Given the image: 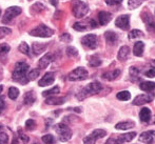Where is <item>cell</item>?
<instances>
[{"label":"cell","mask_w":155,"mask_h":144,"mask_svg":"<svg viewBox=\"0 0 155 144\" xmlns=\"http://www.w3.org/2000/svg\"><path fill=\"white\" fill-rule=\"evenodd\" d=\"M143 37V33L139 30H132L128 35L129 39H135V38H141Z\"/></svg>","instance_id":"obj_34"},{"label":"cell","mask_w":155,"mask_h":144,"mask_svg":"<svg viewBox=\"0 0 155 144\" xmlns=\"http://www.w3.org/2000/svg\"><path fill=\"white\" fill-rule=\"evenodd\" d=\"M145 75L147 76V77H149V78H154L155 77V69H149V71L146 72Z\"/></svg>","instance_id":"obj_49"},{"label":"cell","mask_w":155,"mask_h":144,"mask_svg":"<svg viewBox=\"0 0 155 144\" xmlns=\"http://www.w3.org/2000/svg\"><path fill=\"white\" fill-rule=\"evenodd\" d=\"M0 15H1V10H0Z\"/></svg>","instance_id":"obj_58"},{"label":"cell","mask_w":155,"mask_h":144,"mask_svg":"<svg viewBox=\"0 0 155 144\" xmlns=\"http://www.w3.org/2000/svg\"><path fill=\"white\" fill-rule=\"evenodd\" d=\"M95 27H97V23H96V21L93 20V19L76 22V23H74V25H73V29L75 30H78V32H84V30H87L89 29H95Z\"/></svg>","instance_id":"obj_9"},{"label":"cell","mask_w":155,"mask_h":144,"mask_svg":"<svg viewBox=\"0 0 155 144\" xmlns=\"http://www.w3.org/2000/svg\"><path fill=\"white\" fill-rule=\"evenodd\" d=\"M12 144H19V141H18V139L15 137L14 139H13V142H12Z\"/></svg>","instance_id":"obj_52"},{"label":"cell","mask_w":155,"mask_h":144,"mask_svg":"<svg viewBox=\"0 0 155 144\" xmlns=\"http://www.w3.org/2000/svg\"><path fill=\"white\" fill-rule=\"evenodd\" d=\"M123 2V0H106V3L108 5H118Z\"/></svg>","instance_id":"obj_48"},{"label":"cell","mask_w":155,"mask_h":144,"mask_svg":"<svg viewBox=\"0 0 155 144\" xmlns=\"http://www.w3.org/2000/svg\"><path fill=\"white\" fill-rule=\"evenodd\" d=\"M154 124H155V116H154Z\"/></svg>","instance_id":"obj_57"},{"label":"cell","mask_w":155,"mask_h":144,"mask_svg":"<svg viewBox=\"0 0 155 144\" xmlns=\"http://www.w3.org/2000/svg\"><path fill=\"white\" fill-rule=\"evenodd\" d=\"M139 87H140V89L143 91H153L155 89V83L154 82H151V81L141 82Z\"/></svg>","instance_id":"obj_27"},{"label":"cell","mask_w":155,"mask_h":144,"mask_svg":"<svg viewBox=\"0 0 155 144\" xmlns=\"http://www.w3.org/2000/svg\"><path fill=\"white\" fill-rule=\"evenodd\" d=\"M12 33V30L8 29V27H0V39H2L3 37H5L6 35L11 34Z\"/></svg>","instance_id":"obj_44"},{"label":"cell","mask_w":155,"mask_h":144,"mask_svg":"<svg viewBox=\"0 0 155 144\" xmlns=\"http://www.w3.org/2000/svg\"><path fill=\"white\" fill-rule=\"evenodd\" d=\"M154 14H155V12H154Z\"/></svg>","instance_id":"obj_59"},{"label":"cell","mask_w":155,"mask_h":144,"mask_svg":"<svg viewBox=\"0 0 155 144\" xmlns=\"http://www.w3.org/2000/svg\"><path fill=\"white\" fill-rule=\"evenodd\" d=\"M72 13L76 18H82L89 13L88 4L80 0H73L72 1Z\"/></svg>","instance_id":"obj_3"},{"label":"cell","mask_w":155,"mask_h":144,"mask_svg":"<svg viewBox=\"0 0 155 144\" xmlns=\"http://www.w3.org/2000/svg\"><path fill=\"white\" fill-rule=\"evenodd\" d=\"M120 139L123 140V142H130V141H132L133 139L136 137V133H129V134H123L120 135Z\"/></svg>","instance_id":"obj_35"},{"label":"cell","mask_w":155,"mask_h":144,"mask_svg":"<svg viewBox=\"0 0 155 144\" xmlns=\"http://www.w3.org/2000/svg\"><path fill=\"white\" fill-rule=\"evenodd\" d=\"M129 55H130V49L127 45H124L119 49L118 54H117V59L119 61H126L128 59Z\"/></svg>","instance_id":"obj_22"},{"label":"cell","mask_w":155,"mask_h":144,"mask_svg":"<svg viewBox=\"0 0 155 144\" xmlns=\"http://www.w3.org/2000/svg\"><path fill=\"white\" fill-rule=\"evenodd\" d=\"M55 130L58 134L59 140L61 142H67L72 138V130H70V127L68 125H65L64 123H59L55 126Z\"/></svg>","instance_id":"obj_5"},{"label":"cell","mask_w":155,"mask_h":144,"mask_svg":"<svg viewBox=\"0 0 155 144\" xmlns=\"http://www.w3.org/2000/svg\"><path fill=\"white\" fill-rule=\"evenodd\" d=\"M104 38H106V41L109 45H115L117 42V35L115 34L112 30H108V32L104 33Z\"/></svg>","instance_id":"obj_19"},{"label":"cell","mask_w":155,"mask_h":144,"mask_svg":"<svg viewBox=\"0 0 155 144\" xmlns=\"http://www.w3.org/2000/svg\"><path fill=\"white\" fill-rule=\"evenodd\" d=\"M139 119L143 123H148V122L151 120V110L148 107L141 108L140 113H139Z\"/></svg>","instance_id":"obj_20"},{"label":"cell","mask_w":155,"mask_h":144,"mask_svg":"<svg viewBox=\"0 0 155 144\" xmlns=\"http://www.w3.org/2000/svg\"><path fill=\"white\" fill-rule=\"evenodd\" d=\"M8 96L11 100H16L19 96V89L15 86H12L8 88Z\"/></svg>","instance_id":"obj_29"},{"label":"cell","mask_w":155,"mask_h":144,"mask_svg":"<svg viewBox=\"0 0 155 144\" xmlns=\"http://www.w3.org/2000/svg\"><path fill=\"white\" fill-rule=\"evenodd\" d=\"M104 144H124L123 140L120 139V137H111V138L108 139V141H107Z\"/></svg>","instance_id":"obj_39"},{"label":"cell","mask_w":155,"mask_h":144,"mask_svg":"<svg viewBox=\"0 0 155 144\" xmlns=\"http://www.w3.org/2000/svg\"><path fill=\"white\" fill-rule=\"evenodd\" d=\"M154 139H155V130H148V132H143L139 136L138 140L146 144H152Z\"/></svg>","instance_id":"obj_14"},{"label":"cell","mask_w":155,"mask_h":144,"mask_svg":"<svg viewBox=\"0 0 155 144\" xmlns=\"http://www.w3.org/2000/svg\"><path fill=\"white\" fill-rule=\"evenodd\" d=\"M2 130V126H1V125H0V130Z\"/></svg>","instance_id":"obj_56"},{"label":"cell","mask_w":155,"mask_h":144,"mask_svg":"<svg viewBox=\"0 0 155 144\" xmlns=\"http://www.w3.org/2000/svg\"><path fill=\"white\" fill-rule=\"evenodd\" d=\"M101 89H102L101 83L98 81H94V82L89 83L87 86H84V88L77 94L76 97H77V99L79 100V101H82V100H84L86 98L91 97V96L98 94Z\"/></svg>","instance_id":"obj_2"},{"label":"cell","mask_w":155,"mask_h":144,"mask_svg":"<svg viewBox=\"0 0 155 144\" xmlns=\"http://www.w3.org/2000/svg\"><path fill=\"white\" fill-rule=\"evenodd\" d=\"M60 40H61L62 42H71L72 36L70 34H68V33H64V34H62L61 36H60Z\"/></svg>","instance_id":"obj_47"},{"label":"cell","mask_w":155,"mask_h":144,"mask_svg":"<svg viewBox=\"0 0 155 144\" xmlns=\"http://www.w3.org/2000/svg\"><path fill=\"white\" fill-rule=\"evenodd\" d=\"M48 45L47 44H42V43H38V42H34L32 45V51L34 53V55H39V54L43 53L47 49Z\"/></svg>","instance_id":"obj_25"},{"label":"cell","mask_w":155,"mask_h":144,"mask_svg":"<svg viewBox=\"0 0 155 144\" xmlns=\"http://www.w3.org/2000/svg\"><path fill=\"white\" fill-rule=\"evenodd\" d=\"M30 1H31V0H30Z\"/></svg>","instance_id":"obj_60"},{"label":"cell","mask_w":155,"mask_h":144,"mask_svg":"<svg viewBox=\"0 0 155 144\" xmlns=\"http://www.w3.org/2000/svg\"><path fill=\"white\" fill-rule=\"evenodd\" d=\"M41 140H42V142L45 144H53L55 142V138L53 137V135H50V134L45 135V136L41 138Z\"/></svg>","instance_id":"obj_38"},{"label":"cell","mask_w":155,"mask_h":144,"mask_svg":"<svg viewBox=\"0 0 155 144\" xmlns=\"http://www.w3.org/2000/svg\"><path fill=\"white\" fill-rule=\"evenodd\" d=\"M18 50L22 54H25V55H27V56L31 55V53H30V46L28 45L27 42H21L20 45H19V47H18Z\"/></svg>","instance_id":"obj_36"},{"label":"cell","mask_w":155,"mask_h":144,"mask_svg":"<svg viewBox=\"0 0 155 144\" xmlns=\"http://www.w3.org/2000/svg\"><path fill=\"white\" fill-rule=\"evenodd\" d=\"M135 126V122L133 121H124V122H119L115 125V128L116 130H130V128H133Z\"/></svg>","instance_id":"obj_24"},{"label":"cell","mask_w":155,"mask_h":144,"mask_svg":"<svg viewBox=\"0 0 155 144\" xmlns=\"http://www.w3.org/2000/svg\"><path fill=\"white\" fill-rule=\"evenodd\" d=\"M35 127H36V122L33 119H29L25 122V128H27L28 130H34Z\"/></svg>","instance_id":"obj_43"},{"label":"cell","mask_w":155,"mask_h":144,"mask_svg":"<svg viewBox=\"0 0 155 144\" xmlns=\"http://www.w3.org/2000/svg\"><path fill=\"white\" fill-rule=\"evenodd\" d=\"M145 1H147V0H129L128 6L131 10H135V8H137L138 6H140Z\"/></svg>","instance_id":"obj_31"},{"label":"cell","mask_w":155,"mask_h":144,"mask_svg":"<svg viewBox=\"0 0 155 144\" xmlns=\"http://www.w3.org/2000/svg\"><path fill=\"white\" fill-rule=\"evenodd\" d=\"M143 49H145V43L141 41H137L135 42L134 47H133V54L136 57H141L143 54Z\"/></svg>","instance_id":"obj_23"},{"label":"cell","mask_w":155,"mask_h":144,"mask_svg":"<svg viewBox=\"0 0 155 144\" xmlns=\"http://www.w3.org/2000/svg\"><path fill=\"white\" fill-rule=\"evenodd\" d=\"M35 101H36V96H35L34 91H28V93H25V97H23V103L25 105H32Z\"/></svg>","instance_id":"obj_26"},{"label":"cell","mask_w":155,"mask_h":144,"mask_svg":"<svg viewBox=\"0 0 155 144\" xmlns=\"http://www.w3.org/2000/svg\"><path fill=\"white\" fill-rule=\"evenodd\" d=\"M107 132L104 130H95L84 139V144H95L96 141L106 137Z\"/></svg>","instance_id":"obj_8"},{"label":"cell","mask_w":155,"mask_h":144,"mask_svg":"<svg viewBox=\"0 0 155 144\" xmlns=\"http://www.w3.org/2000/svg\"><path fill=\"white\" fill-rule=\"evenodd\" d=\"M53 34H54V30L45 24H39L38 27H36L35 29H33L30 32L31 36L41 37V38H48V37L53 36Z\"/></svg>","instance_id":"obj_4"},{"label":"cell","mask_w":155,"mask_h":144,"mask_svg":"<svg viewBox=\"0 0 155 144\" xmlns=\"http://www.w3.org/2000/svg\"><path fill=\"white\" fill-rule=\"evenodd\" d=\"M5 108V102H4L3 98H0V114L4 110Z\"/></svg>","instance_id":"obj_50"},{"label":"cell","mask_w":155,"mask_h":144,"mask_svg":"<svg viewBox=\"0 0 155 144\" xmlns=\"http://www.w3.org/2000/svg\"><path fill=\"white\" fill-rule=\"evenodd\" d=\"M60 93V88L59 86H54L53 88L49 89V91H45L42 93L43 97H50V96H56L57 94Z\"/></svg>","instance_id":"obj_30"},{"label":"cell","mask_w":155,"mask_h":144,"mask_svg":"<svg viewBox=\"0 0 155 144\" xmlns=\"http://www.w3.org/2000/svg\"><path fill=\"white\" fill-rule=\"evenodd\" d=\"M2 91H3V86H2V85H0V94L2 93Z\"/></svg>","instance_id":"obj_54"},{"label":"cell","mask_w":155,"mask_h":144,"mask_svg":"<svg viewBox=\"0 0 155 144\" xmlns=\"http://www.w3.org/2000/svg\"><path fill=\"white\" fill-rule=\"evenodd\" d=\"M143 22L146 23V27H147V30H149L152 34H155V20L154 17L150 14V12H143Z\"/></svg>","instance_id":"obj_12"},{"label":"cell","mask_w":155,"mask_h":144,"mask_svg":"<svg viewBox=\"0 0 155 144\" xmlns=\"http://www.w3.org/2000/svg\"><path fill=\"white\" fill-rule=\"evenodd\" d=\"M112 20V14L108 12H99L98 14V21H99L100 25H106L108 24L110 21Z\"/></svg>","instance_id":"obj_16"},{"label":"cell","mask_w":155,"mask_h":144,"mask_svg":"<svg viewBox=\"0 0 155 144\" xmlns=\"http://www.w3.org/2000/svg\"><path fill=\"white\" fill-rule=\"evenodd\" d=\"M81 44L90 50H95L97 47V36L94 34H88L82 37Z\"/></svg>","instance_id":"obj_10"},{"label":"cell","mask_w":155,"mask_h":144,"mask_svg":"<svg viewBox=\"0 0 155 144\" xmlns=\"http://www.w3.org/2000/svg\"><path fill=\"white\" fill-rule=\"evenodd\" d=\"M115 25L123 30H127L130 27V16L129 15H121L117 17L115 20Z\"/></svg>","instance_id":"obj_13"},{"label":"cell","mask_w":155,"mask_h":144,"mask_svg":"<svg viewBox=\"0 0 155 144\" xmlns=\"http://www.w3.org/2000/svg\"><path fill=\"white\" fill-rule=\"evenodd\" d=\"M8 134L0 130V144H8Z\"/></svg>","instance_id":"obj_45"},{"label":"cell","mask_w":155,"mask_h":144,"mask_svg":"<svg viewBox=\"0 0 155 144\" xmlns=\"http://www.w3.org/2000/svg\"><path fill=\"white\" fill-rule=\"evenodd\" d=\"M45 6L43 5L42 3L37 2V3H35L31 8V11H32L33 14H38V13H41L42 11H45Z\"/></svg>","instance_id":"obj_33"},{"label":"cell","mask_w":155,"mask_h":144,"mask_svg":"<svg viewBox=\"0 0 155 144\" xmlns=\"http://www.w3.org/2000/svg\"><path fill=\"white\" fill-rule=\"evenodd\" d=\"M55 81V74L50 72V73H47L40 80H39V86H48L51 85V84L54 83Z\"/></svg>","instance_id":"obj_15"},{"label":"cell","mask_w":155,"mask_h":144,"mask_svg":"<svg viewBox=\"0 0 155 144\" xmlns=\"http://www.w3.org/2000/svg\"><path fill=\"white\" fill-rule=\"evenodd\" d=\"M65 102V99L62 97H56V96H50L45 100V103L49 105H60Z\"/></svg>","instance_id":"obj_18"},{"label":"cell","mask_w":155,"mask_h":144,"mask_svg":"<svg viewBox=\"0 0 155 144\" xmlns=\"http://www.w3.org/2000/svg\"><path fill=\"white\" fill-rule=\"evenodd\" d=\"M151 65H152V67L155 69V60H152L151 61Z\"/></svg>","instance_id":"obj_53"},{"label":"cell","mask_w":155,"mask_h":144,"mask_svg":"<svg viewBox=\"0 0 155 144\" xmlns=\"http://www.w3.org/2000/svg\"><path fill=\"white\" fill-rule=\"evenodd\" d=\"M88 76L89 73L84 67H77L69 74L68 79L70 81H82V80H86Z\"/></svg>","instance_id":"obj_6"},{"label":"cell","mask_w":155,"mask_h":144,"mask_svg":"<svg viewBox=\"0 0 155 144\" xmlns=\"http://www.w3.org/2000/svg\"><path fill=\"white\" fill-rule=\"evenodd\" d=\"M139 73H140L139 69H137V67H135V66H131L130 69H129V75H130V78L132 81H135V80L138 79Z\"/></svg>","instance_id":"obj_28"},{"label":"cell","mask_w":155,"mask_h":144,"mask_svg":"<svg viewBox=\"0 0 155 144\" xmlns=\"http://www.w3.org/2000/svg\"><path fill=\"white\" fill-rule=\"evenodd\" d=\"M89 64H90V66H92V67H98L101 65V60H100L98 57L93 56V57H91L90 61H89Z\"/></svg>","instance_id":"obj_37"},{"label":"cell","mask_w":155,"mask_h":144,"mask_svg":"<svg viewBox=\"0 0 155 144\" xmlns=\"http://www.w3.org/2000/svg\"><path fill=\"white\" fill-rule=\"evenodd\" d=\"M50 2H51V4H52V5H54V6L58 5V0H50Z\"/></svg>","instance_id":"obj_51"},{"label":"cell","mask_w":155,"mask_h":144,"mask_svg":"<svg viewBox=\"0 0 155 144\" xmlns=\"http://www.w3.org/2000/svg\"><path fill=\"white\" fill-rule=\"evenodd\" d=\"M38 76H39V69H33V71H31L28 74V79H29V81H33Z\"/></svg>","instance_id":"obj_41"},{"label":"cell","mask_w":155,"mask_h":144,"mask_svg":"<svg viewBox=\"0 0 155 144\" xmlns=\"http://www.w3.org/2000/svg\"><path fill=\"white\" fill-rule=\"evenodd\" d=\"M116 98L118 100H120V101H128L131 98V94H130V91H119V93L117 94Z\"/></svg>","instance_id":"obj_32"},{"label":"cell","mask_w":155,"mask_h":144,"mask_svg":"<svg viewBox=\"0 0 155 144\" xmlns=\"http://www.w3.org/2000/svg\"><path fill=\"white\" fill-rule=\"evenodd\" d=\"M120 69H114V71H110V72H107L102 75V78L108 81H113V80L117 79L118 76H120Z\"/></svg>","instance_id":"obj_21"},{"label":"cell","mask_w":155,"mask_h":144,"mask_svg":"<svg viewBox=\"0 0 155 144\" xmlns=\"http://www.w3.org/2000/svg\"><path fill=\"white\" fill-rule=\"evenodd\" d=\"M10 50H11V47L8 43H2V44H0V56H3V55H5V54H8V52H10Z\"/></svg>","instance_id":"obj_40"},{"label":"cell","mask_w":155,"mask_h":144,"mask_svg":"<svg viewBox=\"0 0 155 144\" xmlns=\"http://www.w3.org/2000/svg\"><path fill=\"white\" fill-rule=\"evenodd\" d=\"M1 75H2V73H1V69H0V79H1Z\"/></svg>","instance_id":"obj_55"},{"label":"cell","mask_w":155,"mask_h":144,"mask_svg":"<svg viewBox=\"0 0 155 144\" xmlns=\"http://www.w3.org/2000/svg\"><path fill=\"white\" fill-rule=\"evenodd\" d=\"M52 61H53V55H52V54H45V55L38 61V67H40V69H47Z\"/></svg>","instance_id":"obj_17"},{"label":"cell","mask_w":155,"mask_h":144,"mask_svg":"<svg viewBox=\"0 0 155 144\" xmlns=\"http://www.w3.org/2000/svg\"><path fill=\"white\" fill-rule=\"evenodd\" d=\"M67 55L69 57H76L78 55V51L73 46H69L67 47Z\"/></svg>","instance_id":"obj_42"},{"label":"cell","mask_w":155,"mask_h":144,"mask_svg":"<svg viewBox=\"0 0 155 144\" xmlns=\"http://www.w3.org/2000/svg\"><path fill=\"white\" fill-rule=\"evenodd\" d=\"M28 71H29V65L25 62H17L15 64L14 72L12 74V78L14 81L19 82L21 84H27L29 82L28 79Z\"/></svg>","instance_id":"obj_1"},{"label":"cell","mask_w":155,"mask_h":144,"mask_svg":"<svg viewBox=\"0 0 155 144\" xmlns=\"http://www.w3.org/2000/svg\"><path fill=\"white\" fill-rule=\"evenodd\" d=\"M22 10H21L19 6H10L5 10L3 15V19H2V22L3 23H10L15 17H17L18 15L21 14Z\"/></svg>","instance_id":"obj_7"},{"label":"cell","mask_w":155,"mask_h":144,"mask_svg":"<svg viewBox=\"0 0 155 144\" xmlns=\"http://www.w3.org/2000/svg\"><path fill=\"white\" fill-rule=\"evenodd\" d=\"M18 136H19V139H20V141H22V143L23 144H27L28 142H29V137L27 136V135H25L23 133H21V130H19V132H18Z\"/></svg>","instance_id":"obj_46"},{"label":"cell","mask_w":155,"mask_h":144,"mask_svg":"<svg viewBox=\"0 0 155 144\" xmlns=\"http://www.w3.org/2000/svg\"><path fill=\"white\" fill-rule=\"evenodd\" d=\"M154 93H149V94H141L138 95L137 97H135V99L133 100V105H143L146 103H150L154 100Z\"/></svg>","instance_id":"obj_11"}]
</instances>
